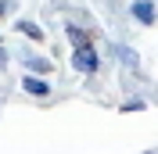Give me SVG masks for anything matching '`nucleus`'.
<instances>
[{"label": "nucleus", "instance_id": "1", "mask_svg": "<svg viewBox=\"0 0 158 154\" xmlns=\"http://www.w3.org/2000/svg\"><path fill=\"white\" fill-rule=\"evenodd\" d=\"M72 65H76L79 72H86V75H90V72H97L101 61H97V54H94V47H90V43H83V47L72 50Z\"/></svg>", "mask_w": 158, "mask_h": 154}, {"label": "nucleus", "instance_id": "2", "mask_svg": "<svg viewBox=\"0 0 158 154\" xmlns=\"http://www.w3.org/2000/svg\"><path fill=\"white\" fill-rule=\"evenodd\" d=\"M133 18H137L140 25H151V22H155V4H148V0H137V4H133Z\"/></svg>", "mask_w": 158, "mask_h": 154}, {"label": "nucleus", "instance_id": "3", "mask_svg": "<svg viewBox=\"0 0 158 154\" xmlns=\"http://www.w3.org/2000/svg\"><path fill=\"white\" fill-rule=\"evenodd\" d=\"M22 86L29 90L32 97H47V93H50V86H47V83H43V79H32V75H25V79H22Z\"/></svg>", "mask_w": 158, "mask_h": 154}, {"label": "nucleus", "instance_id": "4", "mask_svg": "<svg viewBox=\"0 0 158 154\" xmlns=\"http://www.w3.org/2000/svg\"><path fill=\"white\" fill-rule=\"evenodd\" d=\"M65 29H69V39H72V43H76V47H83V43H90V36H86V32H83V29H79V25H72V22H69Z\"/></svg>", "mask_w": 158, "mask_h": 154}, {"label": "nucleus", "instance_id": "5", "mask_svg": "<svg viewBox=\"0 0 158 154\" xmlns=\"http://www.w3.org/2000/svg\"><path fill=\"white\" fill-rule=\"evenodd\" d=\"M15 29L18 32H25V36H32V39H40L43 32H40V25H32V22H15Z\"/></svg>", "mask_w": 158, "mask_h": 154}, {"label": "nucleus", "instance_id": "6", "mask_svg": "<svg viewBox=\"0 0 158 154\" xmlns=\"http://www.w3.org/2000/svg\"><path fill=\"white\" fill-rule=\"evenodd\" d=\"M140 107H144V100H126V104H122V111H140Z\"/></svg>", "mask_w": 158, "mask_h": 154}, {"label": "nucleus", "instance_id": "7", "mask_svg": "<svg viewBox=\"0 0 158 154\" xmlns=\"http://www.w3.org/2000/svg\"><path fill=\"white\" fill-rule=\"evenodd\" d=\"M0 65H4V50H0Z\"/></svg>", "mask_w": 158, "mask_h": 154}]
</instances>
